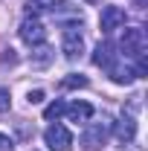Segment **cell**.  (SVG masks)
<instances>
[{"label":"cell","instance_id":"obj_10","mask_svg":"<svg viewBox=\"0 0 148 151\" xmlns=\"http://www.w3.org/2000/svg\"><path fill=\"white\" fill-rule=\"evenodd\" d=\"M113 61H116V52H113V47H111V44H99V47H96V52H93V64L108 70Z\"/></svg>","mask_w":148,"mask_h":151},{"label":"cell","instance_id":"obj_1","mask_svg":"<svg viewBox=\"0 0 148 151\" xmlns=\"http://www.w3.org/2000/svg\"><path fill=\"white\" fill-rule=\"evenodd\" d=\"M119 50L125 52L128 58H142L148 50V35L145 29H139V26H131L122 32V41H119Z\"/></svg>","mask_w":148,"mask_h":151},{"label":"cell","instance_id":"obj_6","mask_svg":"<svg viewBox=\"0 0 148 151\" xmlns=\"http://www.w3.org/2000/svg\"><path fill=\"white\" fill-rule=\"evenodd\" d=\"M61 50L67 58H78L84 50V38L78 32V26H64V35H61Z\"/></svg>","mask_w":148,"mask_h":151},{"label":"cell","instance_id":"obj_4","mask_svg":"<svg viewBox=\"0 0 148 151\" xmlns=\"http://www.w3.org/2000/svg\"><path fill=\"white\" fill-rule=\"evenodd\" d=\"M44 142L50 145V151H70L73 148V134L67 131L64 125L52 122V125L44 131Z\"/></svg>","mask_w":148,"mask_h":151},{"label":"cell","instance_id":"obj_17","mask_svg":"<svg viewBox=\"0 0 148 151\" xmlns=\"http://www.w3.org/2000/svg\"><path fill=\"white\" fill-rule=\"evenodd\" d=\"M44 102V90H32L29 93V105H41Z\"/></svg>","mask_w":148,"mask_h":151},{"label":"cell","instance_id":"obj_11","mask_svg":"<svg viewBox=\"0 0 148 151\" xmlns=\"http://www.w3.org/2000/svg\"><path fill=\"white\" fill-rule=\"evenodd\" d=\"M58 0H29L26 3V12L29 15H41V12H55Z\"/></svg>","mask_w":148,"mask_h":151},{"label":"cell","instance_id":"obj_19","mask_svg":"<svg viewBox=\"0 0 148 151\" xmlns=\"http://www.w3.org/2000/svg\"><path fill=\"white\" fill-rule=\"evenodd\" d=\"M90 3H96V0H90Z\"/></svg>","mask_w":148,"mask_h":151},{"label":"cell","instance_id":"obj_15","mask_svg":"<svg viewBox=\"0 0 148 151\" xmlns=\"http://www.w3.org/2000/svg\"><path fill=\"white\" fill-rule=\"evenodd\" d=\"M9 105H12V96H9V90H3V87H0V113L9 111Z\"/></svg>","mask_w":148,"mask_h":151},{"label":"cell","instance_id":"obj_16","mask_svg":"<svg viewBox=\"0 0 148 151\" xmlns=\"http://www.w3.org/2000/svg\"><path fill=\"white\" fill-rule=\"evenodd\" d=\"M0 151H15V142H12V137L0 134Z\"/></svg>","mask_w":148,"mask_h":151},{"label":"cell","instance_id":"obj_9","mask_svg":"<svg viewBox=\"0 0 148 151\" xmlns=\"http://www.w3.org/2000/svg\"><path fill=\"white\" fill-rule=\"evenodd\" d=\"M108 73H111V78L116 81V84H131V81L137 78V73L131 70L128 64H116V61H113L111 67H108Z\"/></svg>","mask_w":148,"mask_h":151},{"label":"cell","instance_id":"obj_13","mask_svg":"<svg viewBox=\"0 0 148 151\" xmlns=\"http://www.w3.org/2000/svg\"><path fill=\"white\" fill-rule=\"evenodd\" d=\"M50 58H52V50H50V47H44V44H41V47H38V52H35V55H32V61H35L38 67H44V64H47V61H50Z\"/></svg>","mask_w":148,"mask_h":151},{"label":"cell","instance_id":"obj_14","mask_svg":"<svg viewBox=\"0 0 148 151\" xmlns=\"http://www.w3.org/2000/svg\"><path fill=\"white\" fill-rule=\"evenodd\" d=\"M61 84H64V87H87V78H84V76H70V78H64Z\"/></svg>","mask_w":148,"mask_h":151},{"label":"cell","instance_id":"obj_12","mask_svg":"<svg viewBox=\"0 0 148 151\" xmlns=\"http://www.w3.org/2000/svg\"><path fill=\"white\" fill-rule=\"evenodd\" d=\"M64 108H67V105H64L61 99H55V102H50V105L44 108V116H47V119H58V116H64Z\"/></svg>","mask_w":148,"mask_h":151},{"label":"cell","instance_id":"obj_7","mask_svg":"<svg viewBox=\"0 0 148 151\" xmlns=\"http://www.w3.org/2000/svg\"><path fill=\"white\" fill-rule=\"evenodd\" d=\"M113 137H116L119 145H131L134 137H137V122H134L131 116H122V119L116 122V128H113Z\"/></svg>","mask_w":148,"mask_h":151},{"label":"cell","instance_id":"obj_5","mask_svg":"<svg viewBox=\"0 0 148 151\" xmlns=\"http://www.w3.org/2000/svg\"><path fill=\"white\" fill-rule=\"evenodd\" d=\"M99 26H102V32H105V35L116 32L119 26H125V9H122V6H102Z\"/></svg>","mask_w":148,"mask_h":151},{"label":"cell","instance_id":"obj_3","mask_svg":"<svg viewBox=\"0 0 148 151\" xmlns=\"http://www.w3.org/2000/svg\"><path fill=\"white\" fill-rule=\"evenodd\" d=\"M20 41L23 44H29V47H41L44 41H47V29H44V23L35 18V15H29V18H23L20 23Z\"/></svg>","mask_w":148,"mask_h":151},{"label":"cell","instance_id":"obj_18","mask_svg":"<svg viewBox=\"0 0 148 151\" xmlns=\"http://www.w3.org/2000/svg\"><path fill=\"white\" fill-rule=\"evenodd\" d=\"M137 6H145V0H137Z\"/></svg>","mask_w":148,"mask_h":151},{"label":"cell","instance_id":"obj_8","mask_svg":"<svg viewBox=\"0 0 148 151\" xmlns=\"http://www.w3.org/2000/svg\"><path fill=\"white\" fill-rule=\"evenodd\" d=\"M64 113H67V119H70V122H75V125H78V122H90V116H93V105H87V102H78V99H75V102H70V105L64 108Z\"/></svg>","mask_w":148,"mask_h":151},{"label":"cell","instance_id":"obj_2","mask_svg":"<svg viewBox=\"0 0 148 151\" xmlns=\"http://www.w3.org/2000/svg\"><path fill=\"white\" fill-rule=\"evenodd\" d=\"M108 137H111V122H108V119L90 122L87 131L81 134V148L84 151H99L105 142H108Z\"/></svg>","mask_w":148,"mask_h":151}]
</instances>
